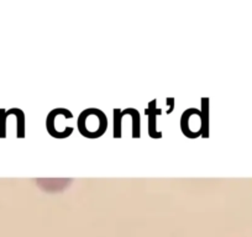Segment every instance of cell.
Instances as JSON below:
<instances>
[{
	"mask_svg": "<svg viewBox=\"0 0 252 237\" xmlns=\"http://www.w3.org/2000/svg\"><path fill=\"white\" fill-rule=\"evenodd\" d=\"M108 126L106 115L95 108L86 109L78 118V130L88 139H98L105 132Z\"/></svg>",
	"mask_w": 252,
	"mask_h": 237,
	"instance_id": "6da1fadb",
	"label": "cell"
},
{
	"mask_svg": "<svg viewBox=\"0 0 252 237\" xmlns=\"http://www.w3.org/2000/svg\"><path fill=\"white\" fill-rule=\"evenodd\" d=\"M73 118L72 113L67 109H53L46 118V127L51 136L56 139H66L73 131V127L67 125V120Z\"/></svg>",
	"mask_w": 252,
	"mask_h": 237,
	"instance_id": "7a4b0ae2",
	"label": "cell"
}]
</instances>
